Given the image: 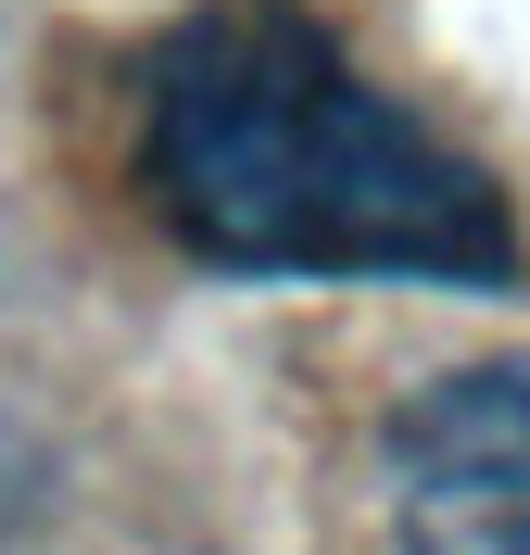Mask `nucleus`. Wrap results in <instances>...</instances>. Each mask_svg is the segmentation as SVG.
<instances>
[{
	"label": "nucleus",
	"mask_w": 530,
	"mask_h": 555,
	"mask_svg": "<svg viewBox=\"0 0 530 555\" xmlns=\"http://www.w3.org/2000/svg\"><path fill=\"white\" fill-rule=\"evenodd\" d=\"M379 480L404 543L530 555V353H480V366L417 379L379 429Z\"/></svg>",
	"instance_id": "2"
},
{
	"label": "nucleus",
	"mask_w": 530,
	"mask_h": 555,
	"mask_svg": "<svg viewBox=\"0 0 530 555\" xmlns=\"http://www.w3.org/2000/svg\"><path fill=\"white\" fill-rule=\"evenodd\" d=\"M140 215L215 278L518 291V203L303 0H190L127 89Z\"/></svg>",
	"instance_id": "1"
}]
</instances>
